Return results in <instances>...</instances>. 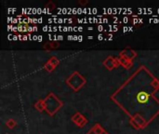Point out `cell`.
Here are the masks:
<instances>
[{"label": "cell", "mask_w": 159, "mask_h": 134, "mask_svg": "<svg viewBox=\"0 0 159 134\" xmlns=\"http://www.w3.org/2000/svg\"><path fill=\"white\" fill-rule=\"evenodd\" d=\"M136 98H137V100H138L139 102H140V103H145V102H147V101H149L150 96H149V94H148L147 92H145V91H140V92L137 94Z\"/></svg>", "instance_id": "obj_1"}]
</instances>
